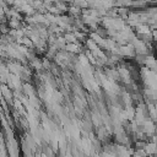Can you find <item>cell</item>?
<instances>
[{
	"label": "cell",
	"instance_id": "1",
	"mask_svg": "<svg viewBox=\"0 0 157 157\" xmlns=\"http://www.w3.org/2000/svg\"><path fill=\"white\" fill-rule=\"evenodd\" d=\"M130 10L128 7H117V14H118V17L124 20V19H128V15H129Z\"/></svg>",
	"mask_w": 157,
	"mask_h": 157
}]
</instances>
